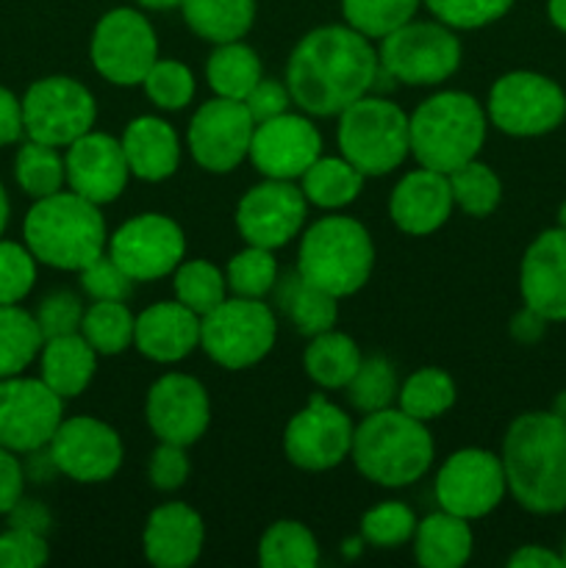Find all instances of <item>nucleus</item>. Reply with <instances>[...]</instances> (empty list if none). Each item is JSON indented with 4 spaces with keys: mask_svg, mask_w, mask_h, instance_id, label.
<instances>
[{
    "mask_svg": "<svg viewBox=\"0 0 566 568\" xmlns=\"http://www.w3.org/2000/svg\"><path fill=\"white\" fill-rule=\"evenodd\" d=\"M205 544L203 516L186 503L159 505L144 521L142 549L155 568H189Z\"/></svg>",
    "mask_w": 566,
    "mask_h": 568,
    "instance_id": "nucleus-25",
    "label": "nucleus"
},
{
    "mask_svg": "<svg viewBox=\"0 0 566 568\" xmlns=\"http://www.w3.org/2000/svg\"><path fill=\"white\" fill-rule=\"evenodd\" d=\"M375 270L370 231L353 216L327 214L300 233L297 272L336 300L361 292Z\"/></svg>",
    "mask_w": 566,
    "mask_h": 568,
    "instance_id": "nucleus-6",
    "label": "nucleus"
},
{
    "mask_svg": "<svg viewBox=\"0 0 566 568\" xmlns=\"http://www.w3.org/2000/svg\"><path fill=\"white\" fill-rule=\"evenodd\" d=\"M508 494L527 514L566 510V425L553 410H527L508 425L499 453Z\"/></svg>",
    "mask_w": 566,
    "mask_h": 568,
    "instance_id": "nucleus-2",
    "label": "nucleus"
},
{
    "mask_svg": "<svg viewBox=\"0 0 566 568\" xmlns=\"http://www.w3.org/2000/svg\"><path fill=\"white\" fill-rule=\"evenodd\" d=\"M475 536L469 521L438 510L425 516L414 532V558L422 568H461L472 558Z\"/></svg>",
    "mask_w": 566,
    "mask_h": 568,
    "instance_id": "nucleus-29",
    "label": "nucleus"
},
{
    "mask_svg": "<svg viewBox=\"0 0 566 568\" xmlns=\"http://www.w3.org/2000/svg\"><path fill=\"white\" fill-rule=\"evenodd\" d=\"M508 483L499 455L466 447L449 455L436 475V503L466 521L483 519L503 503Z\"/></svg>",
    "mask_w": 566,
    "mask_h": 568,
    "instance_id": "nucleus-15",
    "label": "nucleus"
},
{
    "mask_svg": "<svg viewBox=\"0 0 566 568\" xmlns=\"http://www.w3.org/2000/svg\"><path fill=\"white\" fill-rule=\"evenodd\" d=\"M26 491V469L11 449L0 447V516H9L11 508Z\"/></svg>",
    "mask_w": 566,
    "mask_h": 568,
    "instance_id": "nucleus-54",
    "label": "nucleus"
},
{
    "mask_svg": "<svg viewBox=\"0 0 566 568\" xmlns=\"http://www.w3.org/2000/svg\"><path fill=\"white\" fill-rule=\"evenodd\" d=\"M137 3L150 11H170L175 9V6H181V0H137Z\"/></svg>",
    "mask_w": 566,
    "mask_h": 568,
    "instance_id": "nucleus-60",
    "label": "nucleus"
},
{
    "mask_svg": "<svg viewBox=\"0 0 566 568\" xmlns=\"http://www.w3.org/2000/svg\"><path fill=\"white\" fill-rule=\"evenodd\" d=\"M64 166L70 192L81 194L94 205L114 203L125 192L131 178L122 142L100 131H89L67 144Z\"/></svg>",
    "mask_w": 566,
    "mask_h": 568,
    "instance_id": "nucleus-22",
    "label": "nucleus"
},
{
    "mask_svg": "<svg viewBox=\"0 0 566 568\" xmlns=\"http://www.w3.org/2000/svg\"><path fill=\"white\" fill-rule=\"evenodd\" d=\"M486 116L508 136H544L566 120V92L542 72H505L488 92Z\"/></svg>",
    "mask_w": 566,
    "mask_h": 568,
    "instance_id": "nucleus-10",
    "label": "nucleus"
},
{
    "mask_svg": "<svg viewBox=\"0 0 566 568\" xmlns=\"http://www.w3.org/2000/svg\"><path fill=\"white\" fill-rule=\"evenodd\" d=\"M411 155L416 164L449 175L477 159L488 133L486 109L466 92H438L408 116Z\"/></svg>",
    "mask_w": 566,
    "mask_h": 568,
    "instance_id": "nucleus-5",
    "label": "nucleus"
},
{
    "mask_svg": "<svg viewBox=\"0 0 566 568\" xmlns=\"http://www.w3.org/2000/svg\"><path fill=\"white\" fill-rule=\"evenodd\" d=\"M549 410H553V414L558 416V419L566 425V392H560L558 397L553 399V408H549Z\"/></svg>",
    "mask_w": 566,
    "mask_h": 568,
    "instance_id": "nucleus-62",
    "label": "nucleus"
},
{
    "mask_svg": "<svg viewBox=\"0 0 566 568\" xmlns=\"http://www.w3.org/2000/svg\"><path fill=\"white\" fill-rule=\"evenodd\" d=\"M98 358L100 355L81 333L44 338L39 353V377L61 399L81 397L98 372Z\"/></svg>",
    "mask_w": 566,
    "mask_h": 568,
    "instance_id": "nucleus-28",
    "label": "nucleus"
},
{
    "mask_svg": "<svg viewBox=\"0 0 566 568\" xmlns=\"http://www.w3.org/2000/svg\"><path fill=\"white\" fill-rule=\"evenodd\" d=\"M255 120L242 100L216 98L194 111L186 131L189 153L194 164L214 175L233 172L250 153Z\"/></svg>",
    "mask_w": 566,
    "mask_h": 568,
    "instance_id": "nucleus-18",
    "label": "nucleus"
},
{
    "mask_svg": "<svg viewBox=\"0 0 566 568\" xmlns=\"http://www.w3.org/2000/svg\"><path fill=\"white\" fill-rule=\"evenodd\" d=\"M336 142L338 153L366 178L388 175L411 155L408 114L392 100L364 94L338 114Z\"/></svg>",
    "mask_w": 566,
    "mask_h": 568,
    "instance_id": "nucleus-7",
    "label": "nucleus"
},
{
    "mask_svg": "<svg viewBox=\"0 0 566 568\" xmlns=\"http://www.w3.org/2000/svg\"><path fill=\"white\" fill-rule=\"evenodd\" d=\"M50 547L42 532L9 527L0 532V568H39L48 564Z\"/></svg>",
    "mask_w": 566,
    "mask_h": 568,
    "instance_id": "nucleus-50",
    "label": "nucleus"
},
{
    "mask_svg": "<svg viewBox=\"0 0 566 568\" xmlns=\"http://www.w3.org/2000/svg\"><path fill=\"white\" fill-rule=\"evenodd\" d=\"M416 514L405 503H381L361 516V538L377 549H397L414 541Z\"/></svg>",
    "mask_w": 566,
    "mask_h": 568,
    "instance_id": "nucleus-45",
    "label": "nucleus"
},
{
    "mask_svg": "<svg viewBox=\"0 0 566 568\" xmlns=\"http://www.w3.org/2000/svg\"><path fill=\"white\" fill-rule=\"evenodd\" d=\"M142 89L150 103L159 105V109L181 111L192 103L198 83H194V72L183 61L159 59L144 75Z\"/></svg>",
    "mask_w": 566,
    "mask_h": 568,
    "instance_id": "nucleus-46",
    "label": "nucleus"
},
{
    "mask_svg": "<svg viewBox=\"0 0 566 568\" xmlns=\"http://www.w3.org/2000/svg\"><path fill=\"white\" fill-rule=\"evenodd\" d=\"M172 288H175L178 303H183L198 316L214 311L231 294L228 292L225 272L205 258L181 261L178 270L172 272Z\"/></svg>",
    "mask_w": 566,
    "mask_h": 568,
    "instance_id": "nucleus-40",
    "label": "nucleus"
},
{
    "mask_svg": "<svg viewBox=\"0 0 566 568\" xmlns=\"http://www.w3.org/2000/svg\"><path fill=\"white\" fill-rule=\"evenodd\" d=\"M322 155V133L303 114H277L255 125L250 139V164L264 178L297 181Z\"/></svg>",
    "mask_w": 566,
    "mask_h": 568,
    "instance_id": "nucleus-21",
    "label": "nucleus"
},
{
    "mask_svg": "<svg viewBox=\"0 0 566 568\" xmlns=\"http://www.w3.org/2000/svg\"><path fill=\"white\" fill-rule=\"evenodd\" d=\"M547 17L558 31L566 33V0H547Z\"/></svg>",
    "mask_w": 566,
    "mask_h": 568,
    "instance_id": "nucleus-59",
    "label": "nucleus"
},
{
    "mask_svg": "<svg viewBox=\"0 0 566 568\" xmlns=\"http://www.w3.org/2000/svg\"><path fill=\"white\" fill-rule=\"evenodd\" d=\"M122 458L125 447L120 433L94 416L61 419L48 444V460L53 469L83 486L111 480L120 471Z\"/></svg>",
    "mask_w": 566,
    "mask_h": 568,
    "instance_id": "nucleus-16",
    "label": "nucleus"
},
{
    "mask_svg": "<svg viewBox=\"0 0 566 568\" xmlns=\"http://www.w3.org/2000/svg\"><path fill=\"white\" fill-rule=\"evenodd\" d=\"M511 568H566L560 552H553L547 547H538V544H527V547H519L508 558Z\"/></svg>",
    "mask_w": 566,
    "mask_h": 568,
    "instance_id": "nucleus-57",
    "label": "nucleus"
},
{
    "mask_svg": "<svg viewBox=\"0 0 566 568\" xmlns=\"http://www.w3.org/2000/svg\"><path fill=\"white\" fill-rule=\"evenodd\" d=\"M22 236L39 264L64 272H81L100 258L109 244L100 205L64 189L33 200L22 222Z\"/></svg>",
    "mask_w": 566,
    "mask_h": 568,
    "instance_id": "nucleus-3",
    "label": "nucleus"
},
{
    "mask_svg": "<svg viewBox=\"0 0 566 568\" xmlns=\"http://www.w3.org/2000/svg\"><path fill=\"white\" fill-rule=\"evenodd\" d=\"M78 275H81V288L92 300H122L125 303L133 294V283H137L109 253L83 266Z\"/></svg>",
    "mask_w": 566,
    "mask_h": 568,
    "instance_id": "nucleus-49",
    "label": "nucleus"
},
{
    "mask_svg": "<svg viewBox=\"0 0 566 568\" xmlns=\"http://www.w3.org/2000/svg\"><path fill=\"white\" fill-rule=\"evenodd\" d=\"M277 342V316L264 300L225 297L200 316V347L222 369H250L272 353Z\"/></svg>",
    "mask_w": 566,
    "mask_h": 568,
    "instance_id": "nucleus-8",
    "label": "nucleus"
},
{
    "mask_svg": "<svg viewBox=\"0 0 566 568\" xmlns=\"http://www.w3.org/2000/svg\"><path fill=\"white\" fill-rule=\"evenodd\" d=\"M355 425L325 394H311L309 405L289 419L283 453L303 471H327L350 458Z\"/></svg>",
    "mask_w": 566,
    "mask_h": 568,
    "instance_id": "nucleus-14",
    "label": "nucleus"
},
{
    "mask_svg": "<svg viewBox=\"0 0 566 568\" xmlns=\"http://www.w3.org/2000/svg\"><path fill=\"white\" fill-rule=\"evenodd\" d=\"M455 397H458V392H455L453 377L438 366H425V369H416L400 386L397 408L427 425V422L447 414L455 405Z\"/></svg>",
    "mask_w": 566,
    "mask_h": 568,
    "instance_id": "nucleus-39",
    "label": "nucleus"
},
{
    "mask_svg": "<svg viewBox=\"0 0 566 568\" xmlns=\"http://www.w3.org/2000/svg\"><path fill=\"white\" fill-rule=\"evenodd\" d=\"M453 209L455 200L449 178L444 172L427 170V166L411 170L408 175L400 178L388 197V216L408 236L436 233L449 220Z\"/></svg>",
    "mask_w": 566,
    "mask_h": 568,
    "instance_id": "nucleus-24",
    "label": "nucleus"
},
{
    "mask_svg": "<svg viewBox=\"0 0 566 568\" xmlns=\"http://www.w3.org/2000/svg\"><path fill=\"white\" fill-rule=\"evenodd\" d=\"M14 181L31 200L61 192L67 186L64 155L53 144L26 139L14 155Z\"/></svg>",
    "mask_w": 566,
    "mask_h": 568,
    "instance_id": "nucleus-36",
    "label": "nucleus"
},
{
    "mask_svg": "<svg viewBox=\"0 0 566 568\" xmlns=\"http://www.w3.org/2000/svg\"><path fill=\"white\" fill-rule=\"evenodd\" d=\"M547 325L549 320H544L538 311H533L530 305H522V311H516L514 320H511V336L519 344H536L547 333Z\"/></svg>",
    "mask_w": 566,
    "mask_h": 568,
    "instance_id": "nucleus-56",
    "label": "nucleus"
},
{
    "mask_svg": "<svg viewBox=\"0 0 566 568\" xmlns=\"http://www.w3.org/2000/svg\"><path fill=\"white\" fill-rule=\"evenodd\" d=\"M422 0H342V14L347 26L370 39H383L394 28L414 20Z\"/></svg>",
    "mask_w": 566,
    "mask_h": 568,
    "instance_id": "nucleus-44",
    "label": "nucleus"
},
{
    "mask_svg": "<svg viewBox=\"0 0 566 568\" xmlns=\"http://www.w3.org/2000/svg\"><path fill=\"white\" fill-rule=\"evenodd\" d=\"M37 264L26 244L0 236V305H20L37 283Z\"/></svg>",
    "mask_w": 566,
    "mask_h": 568,
    "instance_id": "nucleus-47",
    "label": "nucleus"
},
{
    "mask_svg": "<svg viewBox=\"0 0 566 568\" xmlns=\"http://www.w3.org/2000/svg\"><path fill=\"white\" fill-rule=\"evenodd\" d=\"M261 78H264L261 59L250 44H244L242 39L214 44L205 64V81L216 98L244 100Z\"/></svg>",
    "mask_w": 566,
    "mask_h": 568,
    "instance_id": "nucleus-34",
    "label": "nucleus"
},
{
    "mask_svg": "<svg viewBox=\"0 0 566 568\" xmlns=\"http://www.w3.org/2000/svg\"><path fill=\"white\" fill-rule=\"evenodd\" d=\"M277 277H281V266H277V258L272 255V250L255 247V244H247L244 250H239L225 266L228 292L233 297L264 300L266 294H272Z\"/></svg>",
    "mask_w": 566,
    "mask_h": 568,
    "instance_id": "nucleus-43",
    "label": "nucleus"
},
{
    "mask_svg": "<svg viewBox=\"0 0 566 568\" xmlns=\"http://www.w3.org/2000/svg\"><path fill=\"white\" fill-rule=\"evenodd\" d=\"M133 347L155 364H178L200 347V316L183 303H155L137 316Z\"/></svg>",
    "mask_w": 566,
    "mask_h": 568,
    "instance_id": "nucleus-26",
    "label": "nucleus"
},
{
    "mask_svg": "<svg viewBox=\"0 0 566 568\" xmlns=\"http://www.w3.org/2000/svg\"><path fill=\"white\" fill-rule=\"evenodd\" d=\"M344 394H347L350 405L361 410V414H375V410L392 408L400 394V381L392 361L383 358V355L361 358L358 372L344 386Z\"/></svg>",
    "mask_w": 566,
    "mask_h": 568,
    "instance_id": "nucleus-42",
    "label": "nucleus"
},
{
    "mask_svg": "<svg viewBox=\"0 0 566 568\" xmlns=\"http://www.w3.org/2000/svg\"><path fill=\"white\" fill-rule=\"evenodd\" d=\"M64 419V399L50 392L42 377H3L0 381V447L17 455L48 449Z\"/></svg>",
    "mask_w": 566,
    "mask_h": 568,
    "instance_id": "nucleus-13",
    "label": "nucleus"
},
{
    "mask_svg": "<svg viewBox=\"0 0 566 568\" xmlns=\"http://www.w3.org/2000/svg\"><path fill=\"white\" fill-rule=\"evenodd\" d=\"M422 3L444 26L455 28V31H472V28L503 20L514 0H422Z\"/></svg>",
    "mask_w": 566,
    "mask_h": 568,
    "instance_id": "nucleus-48",
    "label": "nucleus"
},
{
    "mask_svg": "<svg viewBox=\"0 0 566 568\" xmlns=\"http://www.w3.org/2000/svg\"><path fill=\"white\" fill-rule=\"evenodd\" d=\"M560 558H564V566H566V541H564V549H560Z\"/></svg>",
    "mask_w": 566,
    "mask_h": 568,
    "instance_id": "nucleus-64",
    "label": "nucleus"
},
{
    "mask_svg": "<svg viewBox=\"0 0 566 568\" xmlns=\"http://www.w3.org/2000/svg\"><path fill=\"white\" fill-rule=\"evenodd\" d=\"M128 170L133 178L148 183H161L175 175L181 164V142L175 128L161 116H137L122 131Z\"/></svg>",
    "mask_w": 566,
    "mask_h": 568,
    "instance_id": "nucleus-27",
    "label": "nucleus"
},
{
    "mask_svg": "<svg viewBox=\"0 0 566 568\" xmlns=\"http://www.w3.org/2000/svg\"><path fill=\"white\" fill-rule=\"evenodd\" d=\"M461 39L444 22L408 20L381 39V72L405 87H436L458 72Z\"/></svg>",
    "mask_w": 566,
    "mask_h": 568,
    "instance_id": "nucleus-9",
    "label": "nucleus"
},
{
    "mask_svg": "<svg viewBox=\"0 0 566 568\" xmlns=\"http://www.w3.org/2000/svg\"><path fill=\"white\" fill-rule=\"evenodd\" d=\"M350 458L361 477L375 486H414L433 466V436L425 422L392 405L364 414L361 425H355Z\"/></svg>",
    "mask_w": 566,
    "mask_h": 568,
    "instance_id": "nucleus-4",
    "label": "nucleus"
},
{
    "mask_svg": "<svg viewBox=\"0 0 566 568\" xmlns=\"http://www.w3.org/2000/svg\"><path fill=\"white\" fill-rule=\"evenodd\" d=\"M449 189H453V200L466 216H483L494 214L503 200V181L497 178V172L492 170L483 161L472 159L466 164H461L458 170L449 172Z\"/></svg>",
    "mask_w": 566,
    "mask_h": 568,
    "instance_id": "nucleus-41",
    "label": "nucleus"
},
{
    "mask_svg": "<svg viewBox=\"0 0 566 568\" xmlns=\"http://www.w3.org/2000/svg\"><path fill=\"white\" fill-rule=\"evenodd\" d=\"M305 216H309V200L303 189L294 186V181H277V178H264L250 186L236 205L239 236L272 253L303 233Z\"/></svg>",
    "mask_w": 566,
    "mask_h": 568,
    "instance_id": "nucleus-19",
    "label": "nucleus"
},
{
    "mask_svg": "<svg viewBox=\"0 0 566 568\" xmlns=\"http://www.w3.org/2000/svg\"><path fill=\"white\" fill-rule=\"evenodd\" d=\"M37 322L39 331L44 338L64 336V333H81V320H83V305L78 300V294L72 292H53L39 303L37 308Z\"/></svg>",
    "mask_w": 566,
    "mask_h": 568,
    "instance_id": "nucleus-51",
    "label": "nucleus"
},
{
    "mask_svg": "<svg viewBox=\"0 0 566 568\" xmlns=\"http://www.w3.org/2000/svg\"><path fill=\"white\" fill-rule=\"evenodd\" d=\"M558 227H564L566 231V200L560 203V209H558Z\"/></svg>",
    "mask_w": 566,
    "mask_h": 568,
    "instance_id": "nucleus-63",
    "label": "nucleus"
},
{
    "mask_svg": "<svg viewBox=\"0 0 566 568\" xmlns=\"http://www.w3.org/2000/svg\"><path fill=\"white\" fill-rule=\"evenodd\" d=\"M89 55L98 75L114 87H142L150 67L159 61V39L142 11L120 6L98 20Z\"/></svg>",
    "mask_w": 566,
    "mask_h": 568,
    "instance_id": "nucleus-12",
    "label": "nucleus"
},
{
    "mask_svg": "<svg viewBox=\"0 0 566 568\" xmlns=\"http://www.w3.org/2000/svg\"><path fill=\"white\" fill-rule=\"evenodd\" d=\"M11 519V527H26V530H33V532H48L50 527V514L44 505L33 503V499H20V503L11 508L9 514Z\"/></svg>",
    "mask_w": 566,
    "mask_h": 568,
    "instance_id": "nucleus-58",
    "label": "nucleus"
},
{
    "mask_svg": "<svg viewBox=\"0 0 566 568\" xmlns=\"http://www.w3.org/2000/svg\"><path fill=\"white\" fill-rule=\"evenodd\" d=\"M144 416L159 442L192 447L211 425V399L203 383L183 372L161 375L144 399Z\"/></svg>",
    "mask_w": 566,
    "mask_h": 568,
    "instance_id": "nucleus-20",
    "label": "nucleus"
},
{
    "mask_svg": "<svg viewBox=\"0 0 566 568\" xmlns=\"http://www.w3.org/2000/svg\"><path fill=\"white\" fill-rule=\"evenodd\" d=\"M111 258L137 283L172 275L186 255L181 225L164 214H139L122 222L105 244Z\"/></svg>",
    "mask_w": 566,
    "mask_h": 568,
    "instance_id": "nucleus-17",
    "label": "nucleus"
},
{
    "mask_svg": "<svg viewBox=\"0 0 566 568\" xmlns=\"http://www.w3.org/2000/svg\"><path fill=\"white\" fill-rule=\"evenodd\" d=\"M181 11L194 37L211 44L236 42L255 22V0H181Z\"/></svg>",
    "mask_w": 566,
    "mask_h": 568,
    "instance_id": "nucleus-33",
    "label": "nucleus"
},
{
    "mask_svg": "<svg viewBox=\"0 0 566 568\" xmlns=\"http://www.w3.org/2000/svg\"><path fill=\"white\" fill-rule=\"evenodd\" d=\"M247 105L250 116L255 120V125L264 120H272L277 114H286L289 105H292V94H289L286 81H275V78H261L253 87V92L242 100Z\"/></svg>",
    "mask_w": 566,
    "mask_h": 568,
    "instance_id": "nucleus-53",
    "label": "nucleus"
},
{
    "mask_svg": "<svg viewBox=\"0 0 566 568\" xmlns=\"http://www.w3.org/2000/svg\"><path fill=\"white\" fill-rule=\"evenodd\" d=\"M9 211H11V205H9V194H6L3 183H0V236H3V233H6V225H9Z\"/></svg>",
    "mask_w": 566,
    "mask_h": 568,
    "instance_id": "nucleus-61",
    "label": "nucleus"
},
{
    "mask_svg": "<svg viewBox=\"0 0 566 568\" xmlns=\"http://www.w3.org/2000/svg\"><path fill=\"white\" fill-rule=\"evenodd\" d=\"M275 303L283 311L294 331L300 336H316V333L333 331L338 320V300L333 294L322 292L314 283L303 281L300 272H289V275L277 277L275 283Z\"/></svg>",
    "mask_w": 566,
    "mask_h": 568,
    "instance_id": "nucleus-30",
    "label": "nucleus"
},
{
    "mask_svg": "<svg viewBox=\"0 0 566 568\" xmlns=\"http://www.w3.org/2000/svg\"><path fill=\"white\" fill-rule=\"evenodd\" d=\"M259 564L266 568H314L320 564V544L303 521L281 519L261 536Z\"/></svg>",
    "mask_w": 566,
    "mask_h": 568,
    "instance_id": "nucleus-37",
    "label": "nucleus"
},
{
    "mask_svg": "<svg viewBox=\"0 0 566 568\" xmlns=\"http://www.w3.org/2000/svg\"><path fill=\"white\" fill-rule=\"evenodd\" d=\"M381 59L372 39L353 26H320L294 44L286 61L292 103L309 116H338L372 92Z\"/></svg>",
    "mask_w": 566,
    "mask_h": 568,
    "instance_id": "nucleus-1",
    "label": "nucleus"
},
{
    "mask_svg": "<svg viewBox=\"0 0 566 568\" xmlns=\"http://www.w3.org/2000/svg\"><path fill=\"white\" fill-rule=\"evenodd\" d=\"M44 336L31 311L0 305V381L22 375L42 353Z\"/></svg>",
    "mask_w": 566,
    "mask_h": 568,
    "instance_id": "nucleus-35",
    "label": "nucleus"
},
{
    "mask_svg": "<svg viewBox=\"0 0 566 568\" xmlns=\"http://www.w3.org/2000/svg\"><path fill=\"white\" fill-rule=\"evenodd\" d=\"M137 316L122 300H94L81 320V336L98 355H120L133 347Z\"/></svg>",
    "mask_w": 566,
    "mask_h": 568,
    "instance_id": "nucleus-38",
    "label": "nucleus"
},
{
    "mask_svg": "<svg viewBox=\"0 0 566 568\" xmlns=\"http://www.w3.org/2000/svg\"><path fill=\"white\" fill-rule=\"evenodd\" d=\"M361 349L347 333L325 331L311 336L303 353V369L325 392H338L353 381L361 366Z\"/></svg>",
    "mask_w": 566,
    "mask_h": 568,
    "instance_id": "nucleus-31",
    "label": "nucleus"
},
{
    "mask_svg": "<svg viewBox=\"0 0 566 568\" xmlns=\"http://www.w3.org/2000/svg\"><path fill=\"white\" fill-rule=\"evenodd\" d=\"M366 175L355 170L344 155H320L300 178L305 200L316 209L338 211L355 203L364 189Z\"/></svg>",
    "mask_w": 566,
    "mask_h": 568,
    "instance_id": "nucleus-32",
    "label": "nucleus"
},
{
    "mask_svg": "<svg viewBox=\"0 0 566 568\" xmlns=\"http://www.w3.org/2000/svg\"><path fill=\"white\" fill-rule=\"evenodd\" d=\"M189 471H192V464H189L186 447L159 442L148 464V477L153 488H159V491H178L189 480Z\"/></svg>",
    "mask_w": 566,
    "mask_h": 568,
    "instance_id": "nucleus-52",
    "label": "nucleus"
},
{
    "mask_svg": "<svg viewBox=\"0 0 566 568\" xmlns=\"http://www.w3.org/2000/svg\"><path fill=\"white\" fill-rule=\"evenodd\" d=\"M26 136V122H22V98H17L11 89L0 87V148L17 144Z\"/></svg>",
    "mask_w": 566,
    "mask_h": 568,
    "instance_id": "nucleus-55",
    "label": "nucleus"
},
{
    "mask_svg": "<svg viewBox=\"0 0 566 568\" xmlns=\"http://www.w3.org/2000/svg\"><path fill=\"white\" fill-rule=\"evenodd\" d=\"M522 303L549 322H566V231L549 227L538 233L522 255Z\"/></svg>",
    "mask_w": 566,
    "mask_h": 568,
    "instance_id": "nucleus-23",
    "label": "nucleus"
},
{
    "mask_svg": "<svg viewBox=\"0 0 566 568\" xmlns=\"http://www.w3.org/2000/svg\"><path fill=\"white\" fill-rule=\"evenodd\" d=\"M98 120V103L81 81L70 75H48L33 81L22 94L26 139L67 148Z\"/></svg>",
    "mask_w": 566,
    "mask_h": 568,
    "instance_id": "nucleus-11",
    "label": "nucleus"
}]
</instances>
